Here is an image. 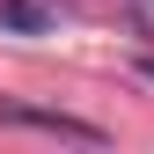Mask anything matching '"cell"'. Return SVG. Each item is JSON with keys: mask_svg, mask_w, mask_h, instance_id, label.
Masks as SVG:
<instances>
[{"mask_svg": "<svg viewBox=\"0 0 154 154\" xmlns=\"http://www.w3.org/2000/svg\"><path fill=\"white\" fill-rule=\"evenodd\" d=\"M125 8H132V22H140V29L154 37V0H125Z\"/></svg>", "mask_w": 154, "mask_h": 154, "instance_id": "3", "label": "cell"}, {"mask_svg": "<svg viewBox=\"0 0 154 154\" xmlns=\"http://www.w3.org/2000/svg\"><path fill=\"white\" fill-rule=\"evenodd\" d=\"M0 125H22V132H51V140L103 147V125H88V118H66V110H44V103H0Z\"/></svg>", "mask_w": 154, "mask_h": 154, "instance_id": "1", "label": "cell"}, {"mask_svg": "<svg viewBox=\"0 0 154 154\" xmlns=\"http://www.w3.org/2000/svg\"><path fill=\"white\" fill-rule=\"evenodd\" d=\"M0 29H15V37H44L51 15L37 8V0H0Z\"/></svg>", "mask_w": 154, "mask_h": 154, "instance_id": "2", "label": "cell"}]
</instances>
